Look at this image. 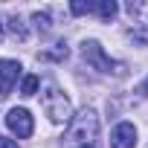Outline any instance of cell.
<instances>
[{
  "mask_svg": "<svg viewBox=\"0 0 148 148\" xmlns=\"http://www.w3.org/2000/svg\"><path fill=\"white\" fill-rule=\"evenodd\" d=\"M96 136H99V116H96V110L84 108L79 116L70 119V131H67L64 142H84V145H90Z\"/></svg>",
  "mask_w": 148,
  "mask_h": 148,
  "instance_id": "obj_1",
  "label": "cell"
},
{
  "mask_svg": "<svg viewBox=\"0 0 148 148\" xmlns=\"http://www.w3.org/2000/svg\"><path fill=\"white\" fill-rule=\"evenodd\" d=\"M44 110L52 122H70L73 119V108H70V99L55 87V84H47V93H44Z\"/></svg>",
  "mask_w": 148,
  "mask_h": 148,
  "instance_id": "obj_2",
  "label": "cell"
},
{
  "mask_svg": "<svg viewBox=\"0 0 148 148\" xmlns=\"http://www.w3.org/2000/svg\"><path fill=\"white\" fill-rule=\"evenodd\" d=\"M82 52H84V61L93 64V67L102 70V73H116V76H122V73H125V64L110 61V58L105 55V49L99 47V41H84V44H82Z\"/></svg>",
  "mask_w": 148,
  "mask_h": 148,
  "instance_id": "obj_3",
  "label": "cell"
},
{
  "mask_svg": "<svg viewBox=\"0 0 148 148\" xmlns=\"http://www.w3.org/2000/svg\"><path fill=\"white\" fill-rule=\"evenodd\" d=\"M6 125H9L12 134H18V139H26V136H32V131H35V122H32V116H29L26 108H12V110L6 113Z\"/></svg>",
  "mask_w": 148,
  "mask_h": 148,
  "instance_id": "obj_4",
  "label": "cell"
},
{
  "mask_svg": "<svg viewBox=\"0 0 148 148\" xmlns=\"http://www.w3.org/2000/svg\"><path fill=\"white\" fill-rule=\"evenodd\" d=\"M21 64L18 61H12V58H3L0 61V96H9L12 93V87L18 84V79H21Z\"/></svg>",
  "mask_w": 148,
  "mask_h": 148,
  "instance_id": "obj_5",
  "label": "cell"
},
{
  "mask_svg": "<svg viewBox=\"0 0 148 148\" xmlns=\"http://www.w3.org/2000/svg\"><path fill=\"white\" fill-rule=\"evenodd\" d=\"M136 145V128L131 122H119L110 134V148H134Z\"/></svg>",
  "mask_w": 148,
  "mask_h": 148,
  "instance_id": "obj_6",
  "label": "cell"
},
{
  "mask_svg": "<svg viewBox=\"0 0 148 148\" xmlns=\"http://www.w3.org/2000/svg\"><path fill=\"white\" fill-rule=\"evenodd\" d=\"M93 12H99V18H102V21H113V18L119 15V6L113 3V0H99Z\"/></svg>",
  "mask_w": 148,
  "mask_h": 148,
  "instance_id": "obj_7",
  "label": "cell"
},
{
  "mask_svg": "<svg viewBox=\"0 0 148 148\" xmlns=\"http://www.w3.org/2000/svg\"><path fill=\"white\" fill-rule=\"evenodd\" d=\"M38 84H41V82H38V76H26V79H23V84H21V93H23V96H35Z\"/></svg>",
  "mask_w": 148,
  "mask_h": 148,
  "instance_id": "obj_8",
  "label": "cell"
},
{
  "mask_svg": "<svg viewBox=\"0 0 148 148\" xmlns=\"http://www.w3.org/2000/svg\"><path fill=\"white\" fill-rule=\"evenodd\" d=\"M32 23H35L41 32H49V15H47V12H35V15H32Z\"/></svg>",
  "mask_w": 148,
  "mask_h": 148,
  "instance_id": "obj_9",
  "label": "cell"
},
{
  "mask_svg": "<svg viewBox=\"0 0 148 148\" xmlns=\"http://www.w3.org/2000/svg\"><path fill=\"white\" fill-rule=\"evenodd\" d=\"M96 9V3H79V0H76V3H70V12L73 15H87V12H93Z\"/></svg>",
  "mask_w": 148,
  "mask_h": 148,
  "instance_id": "obj_10",
  "label": "cell"
},
{
  "mask_svg": "<svg viewBox=\"0 0 148 148\" xmlns=\"http://www.w3.org/2000/svg\"><path fill=\"white\" fill-rule=\"evenodd\" d=\"M9 29L21 38V41H26V29H23V23H21V18H9Z\"/></svg>",
  "mask_w": 148,
  "mask_h": 148,
  "instance_id": "obj_11",
  "label": "cell"
},
{
  "mask_svg": "<svg viewBox=\"0 0 148 148\" xmlns=\"http://www.w3.org/2000/svg\"><path fill=\"white\" fill-rule=\"evenodd\" d=\"M0 148H21L15 139H9V136H0Z\"/></svg>",
  "mask_w": 148,
  "mask_h": 148,
  "instance_id": "obj_12",
  "label": "cell"
},
{
  "mask_svg": "<svg viewBox=\"0 0 148 148\" xmlns=\"http://www.w3.org/2000/svg\"><path fill=\"white\" fill-rule=\"evenodd\" d=\"M142 93H145V96H148V79H145V84H142Z\"/></svg>",
  "mask_w": 148,
  "mask_h": 148,
  "instance_id": "obj_13",
  "label": "cell"
},
{
  "mask_svg": "<svg viewBox=\"0 0 148 148\" xmlns=\"http://www.w3.org/2000/svg\"><path fill=\"white\" fill-rule=\"evenodd\" d=\"M0 41H3V23H0Z\"/></svg>",
  "mask_w": 148,
  "mask_h": 148,
  "instance_id": "obj_14",
  "label": "cell"
},
{
  "mask_svg": "<svg viewBox=\"0 0 148 148\" xmlns=\"http://www.w3.org/2000/svg\"><path fill=\"white\" fill-rule=\"evenodd\" d=\"M82 148H96V145H82Z\"/></svg>",
  "mask_w": 148,
  "mask_h": 148,
  "instance_id": "obj_15",
  "label": "cell"
}]
</instances>
